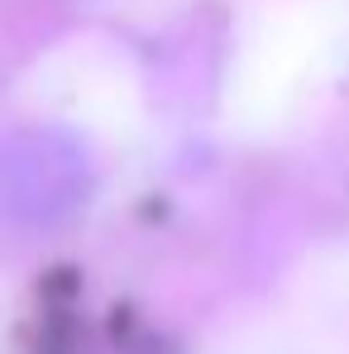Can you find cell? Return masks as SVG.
<instances>
[{
  "label": "cell",
  "mask_w": 349,
  "mask_h": 354,
  "mask_svg": "<svg viewBox=\"0 0 349 354\" xmlns=\"http://www.w3.org/2000/svg\"><path fill=\"white\" fill-rule=\"evenodd\" d=\"M96 187L91 153L67 129H24L0 149V206L24 225H58Z\"/></svg>",
  "instance_id": "cell-1"
}]
</instances>
